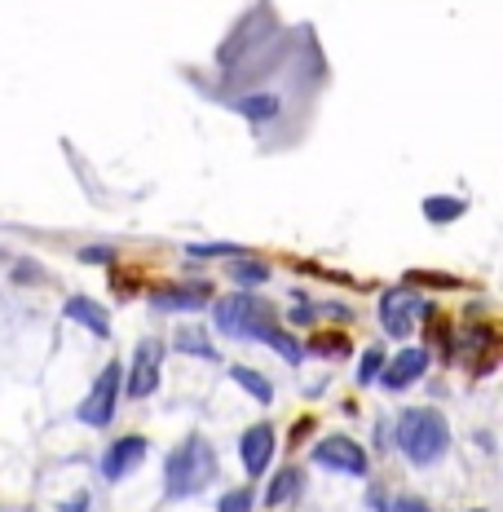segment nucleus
I'll return each mask as SVG.
<instances>
[{"mask_svg": "<svg viewBox=\"0 0 503 512\" xmlns=\"http://www.w3.org/2000/svg\"><path fill=\"white\" fill-rule=\"evenodd\" d=\"M424 371H428V354H424V349H402L398 358L380 367V380H384V389L398 393V389H406V384L420 380Z\"/></svg>", "mask_w": 503, "mask_h": 512, "instance_id": "6e6552de", "label": "nucleus"}, {"mask_svg": "<svg viewBox=\"0 0 503 512\" xmlns=\"http://www.w3.org/2000/svg\"><path fill=\"white\" fill-rule=\"evenodd\" d=\"M314 349H318V354H345V340H340V336H331V340H327V336H318V340H314Z\"/></svg>", "mask_w": 503, "mask_h": 512, "instance_id": "4be33fe9", "label": "nucleus"}, {"mask_svg": "<svg viewBox=\"0 0 503 512\" xmlns=\"http://www.w3.org/2000/svg\"><path fill=\"white\" fill-rule=\"evenodd\" d=\"M177 349H181V354H195L203 362H217V349L208 345V336H203L199 327H181V332H177Z\"/></svg>", "mask_w": 503, "mask_h": 512, "instance_id": "2eb2a0df", "label": "nucleus"}, {"mask_svg": "<svg viewBox=\"0 0 503 512\" xmlns=\"http://www.w3.org/2000/svg\"><path fill=\"white\" fill-rule=\"evenodd\" d=\"M274 111H278V98H270V93H261V98H243V102H239V115H248V120H270Z\"/></svg>", "mask_w": 503, "mask_h": 512, "instance_id": "f3484780", "label": "nucleus"}, {"mask_svg": "<svg viewBox=\"0 0 503 512\" xmlns=\"http://www.w3.org/2000/svg\"><path fill=\"white\" fill-rule=\"evenodd\" d=\"M239 455H243V468H248L252 477H261L265 468H270V460H274V429L270 424H256V429L243 433Z\"/></svg>", "mask_w": 503, "mask_h": 512, "instance_id": "9d476101", "label": "nucleus"}, {"mask_svg": "<svg viewBox=\"0 0 503 512\" xmlns=\"http://www.w3.org/2000/svg\"><path fill=\"white\" fill-rule=\"evenodd\" d=\"M398 446L415 464H433V460H442L446 446H451V424L433 407H411L398 415Z\"/></svg>", "mask_w": 503, "mask_h": 512, "instance_id": "f03ea898", "label": "nucleus"}, {"mask_svg": "<svg viewBox=\"0 0 503 512\" xmlns=\"http://www.w3.org/2000/svg\"><path fill=\"white\" fill-rule=\"evenodd\" d=\"M212 473H217V455H212L208 437L190 433L186 442H181L177 451L168 455V468H164V490H168V499H190V495H199V490L212 482Z\"/></svg>", "mask_w": 503, "mask_h": 512, "instance_id": "f257e3e1", "label": "nucleus"}, {"mask_svg": "<svg viewBox=\"0 0 503 512\" xmlns=\"http://www.w3.org/2000/svg\"><path fill=\"white\" fill-rule=\"evenodd\" d=\"M252 504H256L252 490H230V495L217 504V512H252Z\"/></svg>", "mask_w": 503, "mask_h": 512, "instance_id": "aec40b11", "label": "nucleus"}, {"mask_svg": "<svg viewBox=\"0 0 503 512\" xmlns=\"http://www.w3.org/2000/svg\"><path fill=\"white\" fill-rule=\"evenodd\" d=\"M301 495V468H283V473L274 477V486L265 490V504L270 508H283L287 499H296Z\"/></svg>", "mask_w": 503, "mask_h": 512, "instance_id": "ddd939ff", "label": "nucleus"}, {"mask_svg": "<svg viewBox=\"0 0 503 512\" xmlns=\"http://www.w3.org/2000/svg\"><path fill=\"white\" fill-rule=\"evenodd\" d=\"M142 460H146V437H115L102 455V473L111 477V482H120V477H128Z\"/></svg>", "mask_w": 503, "mask_h": 512, "instance_id": "0eeeda50", "label": "nucleus"}, {"mask_svg": "<svg viewBox=\"0 0 503 512\" xmlns=\"http://www.w3.org/2000/svg\"><path fill=\"white\" fill-rule=\"evenodd\" d=\"M380 367H384V354H380V349H367V358L358 362V384H371L380 376Z\"/></svg>", "mask_w": 503, "mask_h": 512, "instance_id": "6ab92c4d", "label": "nucleus"}, {"mask_svg": "<svg viewBox=\"0 0 503 512\" xmlns=\"http://www.w3.org/2000/svg\"><path fill=\"white\" fill-rule=\"evenodd\" d=\"M314 464L323 468H336V473H349V477H362L367 473V451H362L353 437H323V442L314 446Z\"/></svg>", "mask_w": 503, "mask_h": 512, "instance_id": "39448f33", "label": "nucleus"}, {"mask_svg": "<svg viewBox=\"0 0 503 512\" xmlns=\"http://www.w3.org/2000/svg\"><path fill=\"white\" fill-rule=\"evenodd\" d=\"M159 362H164V340H142L133 354V376H128V398H151L159 389Z\"/></svg>", "mask_w": 503, "mask_h": 512, "instance_id": "423d86ee", "label": "nucleus"}, {"mask_svg": "<svg viewBox=\"0 0 503 512\" xmlns=\"http://www.w3.org/2000/svg\"><path fill=\"white\" fill-rule=\"evenodd\" d=\"M80 256H84V261H111V252H106V248H84Z\"/></svg>", "mask_w": 503, "mask_h": 512, "instance_id": "b1692460", "label": "nucleus"}, {"mask_svg": "<svg viewBox=\"0 0 503 512\" xmlns=\"http://www.w3.org/2000/svg\"><path fill=\"white\" fill-rule=\"evenodd\" d=\"M62 512H89V495H84V490L80 495H71L67 504H62Z\"/></svg>", "mask_w": 503, "mask_h": 512, "instance_id": "5701e85b", "label": "nucleus"}, {"mask_svg": "<svg viewBox=\"0 0 503 512\" xmlns=\"http://www.w3.org/2000/svg\"><path fill=\"white\" fill-rule=\"evenodd\" d=\"M67 318L71 323H80V327H89L93 336H111V318H106V309L98 301H89V296H71Z\"/></svg>", "mask_w": 503, "mask_h": 512, "instance_id": "9b49d317", "label": "nucleus"}, {"mask_svg": "<svg viewBox=\"0 0 503 512\" xmlns=\"http://www.w3.org/2000/svg\"><path fill=\"white\" fill-rule=\"evenodd\" d=\"M261 318H270V314H265V305L256 301L252 292H234V296H226V301L217 305V327L226 336H243V340H248V332L261 323Z\"/></svg>", "mask_w": 503, "mask_h": 512, "instance_id": "20e7f679", "label": "nucleus"}, {"mask_svg": "<svg viewBox=\"0 0 503 512\" xmlns=\"http://www.w3.org/2000/svg\"><path fill=\"white\" fill-rule=\"evenodd\" d=\"M120 384H124V371L115 367H102V376L93 380V389H89V398L80 402V420L84 424H93V429H102V424H111V415H115V398H120Z\"/></svg>", "mask_w": 503, "mask_h": 512, "instance_id": "7ed1b4c3", "label": "nucleus"}, {"mask_svg": "<svg viewBox=\"0 0 503 512\" xmlns=\"http://www.w3.org/2000/svg\"><path fill=\"white\" fill-rule=\"evenodd\" d=\"M415 296L411 292H384V301H380V323H384V332L389 336H406L415 327Z\"/></svg>", "mask_w": 503, "mask_h": 512, "instance_id": "1a4fd4ad", "label": "nucleus"}, {"mask_svg": "<svg viewBox=\"0 0 503 512\" xmlns=\"http://www.w3.org/2000/svg\"><path fill=\"white\" fill-rule=\"evenodd\" d=\"M230 274H234L239 283H248V287H256V283L270 279V270H265L261 261H234V265H230Z\"/></svg>", "mask_w": 503, "mask_h": 512, "instance_id": "a211bd4d", "label": "nucleus"}, {"mask_svg": "<svg viewBox=\"0 0 503 512\" xmlns=\"http://www.w3.org/2000/svg\"><path fill=\"white\" fill-rule=\"evenodd\" d=\"M230 380L243 384V389H248L256 402H274V384L265 380L261 371H252V367H230Z\"/></svg>", "mask_w": 503, "mask_h": 512, "instance_id": "4468645a", "label": "nucleus"}, {"mask_svg": "<svg viewBox=\"0 0 503 512\" xmlns=\"http://www.w3.org/2000/svg\"><path fill=\"white\" fill-rule=\"evenodd\" d=\"M473 512H486V508H473Z\"/></svg>", "mask_w": 503, "mask_h": 512, "instance_id": "393cba45", "label": "nucleus"}, {"mask_svg": "<svg viewBox=\"0 0 503 512\" xmlns=\"http://www.w3.org/2000/svg\"><path fill=\"white\" fill-rule=\"evenodd\" d=\"M151 305L155 309H203L208 305V292L203 287H173V292H155Z\"/></svg>", "mask_w": 503, "mask_h": 512, "instance_id": "f8f14e48", "label": "nucleus"}, {"mask_svg": "<svg viewBox=\"0 0 503 512\" xmlns=\"http://www.w3.org/2000/svg\"><path fill=\"white\" fill-rule=\"evenodd\" d=\"M389 512H433V508H428L424 499H415V495H402V499H393Z\"/></svg>", "mask_w": 503, "mask_h": 512, "instance_id": "412c9836", "label": "nucleus"}, {"mask_svg": "<svg viewBox=\"0 0 503 512\" xmlns=\"http://www.w3.org/2000/svg\"><path fill=\"white\" fill-rule=\"evenodd\" d=\"M424 217L428 221H455V217H464V199H424Z\"/></svg>", "mask_w": 503, "mask_h": 512, "instance_id": "dca6fc26", "label": "nucleus"}]
</instances>
